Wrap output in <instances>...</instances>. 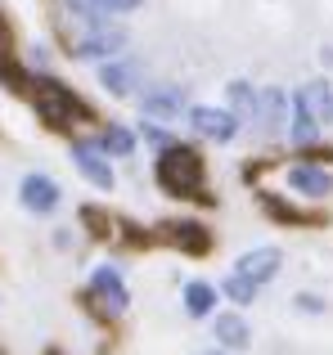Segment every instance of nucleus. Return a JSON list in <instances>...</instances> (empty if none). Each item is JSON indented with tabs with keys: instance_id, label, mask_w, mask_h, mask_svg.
I'll return each mask as SVG.
<instances>
[{
	"instance_id": "1",
	"label": "nucleus",
	"mask_w": 333,
	"mask_h": 355,
	"mask_svg": "<svg viewBox=\"0 0 333 355\" xmlns=\"http://www.w3.org/2000/svg\"><path fill=\"white\" fill-rule=\"evenodd\" d=\"M158 184L171 198H203V157L185 144H166L158 157Z\"/></svg>"
},
{
	"instance_id": "2",
	"label": "nucleus",
	"mask_w": 333,
	"mask_h": 355,
	"mask_svg": "<svg viewBox=\"0 0 333 355\" xmlns=\"http://www.w3.org/2000/svg\"><path fill=\"white\" fill-rule=\"evenodd\" d=\"M32 108L41 121H50V126H68L72 113L86 117V108L77 104V95H72L68 86H59L54 77H36L32 81Z\"/></svg>"
},
{
	"instance_id": "3",
	"label": "nucleus",
	"mask_w": 333,
	"mask_h": 355,
	"mask_svg": "<svg viewBox=\"0 0 333 355\" xmlns=\"http://www.w3.org/2000/svg\"><path fill=\"white\" fill-rule=\"evenodd\" d=\"M189 126L198 130V135H207V139H216V144H225V139L239 135V113L198 104V108H189Z\"/></svg>"
},
{
	"instance_id": "4",
	"label": "nucleus",
	"mask_w": 333,
	"mask_h": 355,
	"mask_svg": "<svg viewBox=\"0 0 333 355\" xmlns=\"http://www.w3.org/2000/svg\"><path fill=\"white\" fill-rule=\"evenodd\" d=\"M18 198H23L27 211H36V216H50V211L63 202V193H59V184H54L50 175L32 171V175H23V184H18Z\"/></svg>"
},
{
	"instance_id": "5",
	"label": "nucleus",
	"mask_w": 333,
	"mask_h": 355,
	"mask_svg": "<svg viewBox=\"0 0 333 355\" xmlns=\"http://www.w3.org/2000/svg\"><path fill=\"white\" fill-rule=\"evenodd\" d=\"M90 293H95L99 311H108V315H122V311H126V302H131V293H126L122 275H117L113 266H99L95 275H90Z\"/></svg>"
},
{
	"instance_id": "6",
	"label": "nucleus",
	"mask_w": 333,
	"mask_h": 355,
	"mask_svg": "<svg viewBox=\"0 0 333 355\" xmlns=\"http://www.w3.org/2000/svg\"><path fill=\"white\" fill-rule=\"evenodd\" d=\"M72 166L86 175L95 189H113V166H108L99 144H72Z\"/></svg>"
},
{
	"instance_id": "7",
	"label": "nucleus",
	"mask_w": 333,
	"mask_h": 355,
	"mask_svg": "<svg viewBox=\"0 0 333 355\" xmlns=\"http://www.w3.org/2000/svg\"><path fill=\"white\" fill-rule=\"evenodd\" d=\"M280 248H253V252H244L239 257V275H248V279H257V284H271L275 275H280Z\"/></svg>"
},
{
	"instance_id": "8",
	"label": "nucleus",
	"mask_w": 333,
	"mask_h": 355,
	"mask_svg": "<svg viewBox=\"0 0 333 355\" xmlns=\"http://www.w3.org/2000/svg\"><path fill=\"white\" fill-rule=\"evenodd\" d=\"M212 333H216V342L225 351H248V347H253V329H248L244 315H216Z\"/></svg>"
},
{
	"instance_id": "9",
	"label": "nucleus",
	"mask_w": 333,
	"mask_h": 355,
	"mask_svg": "<svg viewBox=\"0 0 333 355\" xmlns=\"http://www.w3.org/2000/svg\"><path fill=\"white\" fill-rule=\"evenodd\" d=\"M122 45H126L122 32H108V27H99V32H90L86 41L77 45V59H113Z\"/></svg>"
},
{
	"instance_id": "10",
	"label": "nucleus",
	"mask_w": 333,
	"mask_h": 355,
	"mask_svg": "<svg viewBox=\"0 0 333 355\" xmlns=\"http://www.w3.org/2000/svg\"><path fill=\"white\" fill-rule=\"evenodd\" d=\"M144 113L149 117H176L185 108V90L180 86H162V90H149V95H140Z\"/></svg>"
},
{
	"instance_id": "11",
	"label": "nucleus",
	"mask_w": 333,
	"mask_h": 355,
	"mask_svg": "<svg viewBox=\"0 0 333 355\" xmlns=\"http://www.w3.org/2000/svg\"><path fill=\"white\" fill-rule=\"evenodd\" d=\"M293 144H316V135H320V117L311 113V104L302 99V90L293 95Z\"/></svg>"
},
{
	"instance_id": "12",
	"label": "nucleus",
	"mask_w": 333,
	"mask_h": 355,
	"mask_svg": "<svg viewBox=\"0 0 333 355\" xmlns=\"http://www.w3.org/2000/svg\"><path fill=\"white\" fill-rule=\"evenodd\" d=\"M289 184L298 193H307V198H325V193L333 189V180L320 171V166H293V171H289Z\"/></svg>"
},
{
	"instance_id": "13",
	"label": "nucleus",
	"mask_w": 333,
	"mask_h": 355,
	"mask_svg": "<svg viewBox=\"0 0 333 355\" xmlns=\"http://www.w3.org/2000/svg\"><path fill=\"white\" fill-rule=\"evenodd\" d=\"M302 99H307L311 113L320 117V126H333V86H329V81H311V86H302Z\"/></svg>"
},
{
	"instance_id": "14",
	"label": "nucleus",
	"mask_w": 333,
	"mask_h": 355,
	"mask_svg": "<svg viewBox=\"0 0 333 355\" xmlns=\"http://www.w3.org/2000/svg\"><path fill=\"white\" fill-rule=\"evenodd\" d=\"M99 81H104V90H113V95H131L135 90V63H104V68H99Z\"/></svg>"
},
{
	"instance_id": "15",
	"label": "nucleus",
	"mask_w": 333,
	"mask_h": 355,
	"mask_svg": "<svg viewBox=\"0 0 333 355\" xmlns=\"http://www.w3.org/2000/svg\"><path fill=\"white\" fill-rule=\"evenodd\" d=\"M212 306H216V288H212V284H189V288H185V311H189V315L203 320V315H212Z\"/></svg>"
},
{
	"instance_id": "16",
	"label": "nucleus",
	"mask_w": 333,
	"mask_h": 355,
	"mask_svg": "<svg viewBox=\"0 0 333 355\" xmlns=\"http://www.w3.org/2000/svg\"><path fill=\"white\" fill-rule=\"evenodd\" d=\"M171 230V243H180L185 252H207L212 239L203 234V225H194V220H185V225H166Z\"/></svg>"
},
{
	"instance_id": "17",
	"label": "nucleus",
	"mask_w": 333,
	"mask_h": 355,
	"mask_svg": "<svg viewBox=\"0 0 333 355\" xmlns=\"http://www.w3.org/2000/svg\"><path fill=\"white\" fill-rule=\"evenodd\" d=\"M99 148H104V153H113V157H131L135 135H131L126 126H108L104 135H99Z\"/></svg>"
},
{
	"instance_id": "18",
	"label": "nucleus",
	"mask_w": 333,
	"mask_h": 355,
	"mask_svg": "<svg viewBox=\"0 0 333 355\" xmlns=\"http://www.w3.org/2000/svg\"><path fill=\"white\" fill-rule=\"evenodd\" d=\"M0 81H5L9 90H23V68L14 63V50H9L5 27H0Z\"/></svg>"
},
{
	"instance_id": "19",
	"label": "nucleus",
	"mask_w": 333,
	"mask_h": 355,
	"mask_svg": "<svg viewBox=\"0 0 333 355\" xmlns=\"http://www.w3.org/2000/svg\"><path fill=\"white\" fill-rule=\"evenodd\" d=\"M221 288H225V297H230V302L248 306V302H257V288H262V284H257V279H248V275H239V270H234V275H230V279H225Z\"/></svg>"
},
{
	"instance_id": "20",
	"label": "nucleus",
	"mask_w": 333,
	"mask_h": 355,
	"mask_svg": "<svg viewBox=\"0 0 333 355\" xmlns=\"http://www.w3.org/2000/svg\"><path fill=\"white\" fill-rule=\"evenodd\" d=\"M230 104H234V113L253 117L257 108H262V99L253 95V86H244V81H234V86H230Z\"/></svg>"
},
{
	"instance_id": "21",
	"label": "nucleus",
	"mask_w": 333,
	"mask_h": 355,
	"mask_svg": "<svg viewBox=\"0 0 333 355\" xmlns=\"http://www.w3.org/2000/svg\"><path fill=\"white\" fill-rule=\"evenodd\" d=\"M81 220H86V225H95L90 234H99V239H108V230H113L104 216H99V207H81Z\"/></svg>"
},
{
	"instance_id": "22",
	"label": "nucleus",
	"mask_w": 333,
	"mask_h": 355,
	"mask_svg": "<svg viewBox=\"0 0 333 355\" xmlns=\"http://www.w3.org/2000/svg\"><path fill=\"white\" fill-rule=\"evenodd\" d=\"M144 139H153V144H171V135H166L162 126H153V121H144Z\"/></svg>"
},
{
	"instance_id": "23",
	"label": "nucleus",
	"mask_w": 333,
	"mask_h": 355,
	"mask_svg": "<svg viewBox=\"0 0 333 355\" xmlns=\"http://www.w3.org/2000/svg\"><path fill=\"white\" fill-rule=\"evenodd\" d=\"M298 306H302V311H311V315H320V311H325V302H320V297H307V293L298 297Z\"/></svg>"
},
{
	"instance_id": "24",
	"label": "nucleus",
	"mask_w": 333,
	"mask_h": 355,
	"mask_svg": "<svg viewBox=\"0 0 333 355\" xmlns=\"http://www.w3.org/2000/svg\"><path fill=\"white\" fill-rule=\"evenodd\" d=\"M207 355H221V351H207Z\"/></svg>"
}]
</instances>
